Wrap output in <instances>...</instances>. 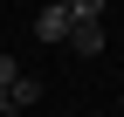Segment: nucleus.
I'll use <instances>...</instances> for the list:
<instances>
[{"label": "nucleus", "mask_w": 124, "mask_h": 117, "mask_svg": "<svg viewBox=\"0 0 124 117\" xmlns=\"http://www.w3.org/2000/svg\"><path fill=\"white\" fill-rule=\"evenodd\" d=\"M41 90H48V83H41V76H28V69H21V76L7 83V110H35V103H41Z\"/></svg>", "instance_id": "2"}, {"label": "nucleus", "mask_w": 124, "mask_h": 117, "mask_svg": "<svg viewBox=\"0 0 124 117\" xmlns=\"http://www.w3.org/2000/svg\"><path fill=\"white\" fill-rule=\"evenodd\" d=\"M0 117H7V96H0Z\"/></svg>", "instance_id": "5"}, {"label": "nucleus", "mask_w": 124, "mask_h": 117, "mask_svg": "<svg viewBox=\"0 0 124 117\" xmlns=\"http://www.w3.org/2000/svg\"><path fill=\"white\" fill-rule=\"evenodd\" d=\"M21 76V62H14V55H0V96H7V83Z\"/></svg>", "instance_id": "4"}, {"label": "nucleus", "mask_w": 124, "mask_h": 117, "mask_svg": "<svg viewBox=\"0 0 124 117\" xmlns=\"http://www.w3.org/2000/svg\"><path fill=\"white\" fill-rule=\"evenodd\" d=\"M69 48L76 55H103V21H76L69 28Z\"/></svg>", "instance_id": "3"}, {"label": "nucleus", "mask_w": 124, "mask_h": 117, "mask_svg": "<svg viewBox=\"0 0 124 117\" xmlns=\"http://www.w3.org/2000/svg\"><path fill=\"white\" fill-rule=\"evenodd\" d=\"M69 28H76L69 21V0H48V7L35 14V41H69Z\"/></svg>", "instance_id": "1"}]
</instances>
